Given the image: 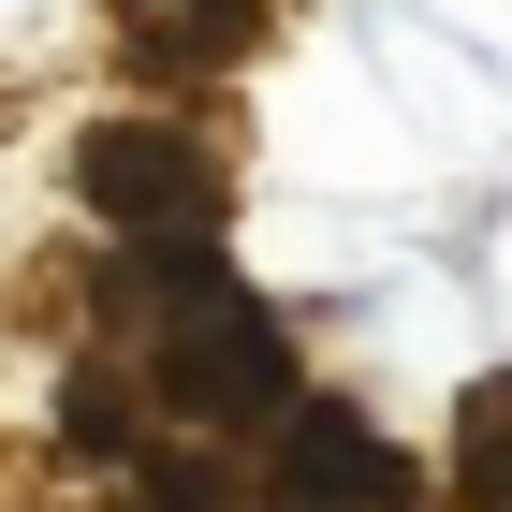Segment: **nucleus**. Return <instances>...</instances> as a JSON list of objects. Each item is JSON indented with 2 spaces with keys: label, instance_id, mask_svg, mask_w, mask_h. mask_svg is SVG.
<instances>
[{
  "label": "nucleus",
  "instance_id": "1",
  "mask_svg": "<svg viewBox=\"0 0 512 512\" xmlns=\"http://www.w3.org/2000/svg\"><path fill=\"white\" fill-rule=\"evenodd\" d=\"M147 410H176V439H264L293 395H308V352H293V322L249 293V278H220L205 308H176L147 337Z\"/></svg>",
  "mask_w": 512,
  "mask_h": 512
},
{
  "label": "nucleus",
  "instance_id": "2",
  "mask_svg": "<svg viewBox=\"0 0 512 512\" xmlns=\"http://www.w3.org/2000/svg\"><path fill=\"white\" fill-rule=\"evenodd\" d=\"M74 205L118 235H220L235 220V161L176 118H88L74 132Z\"/></svg>",
  "mask_w": 512,
  "mask_h": 512
},
{
  "label": "nucleus",
  "instance_id": "3",
  "mask_svg": "<svg viewBox=\"0 0 512 512\" xmlns=\"http://www.w3.org/2000/svg\"><path fill=\"white\" fill-rule=\"evenodd\" d=\"M264 498H293V512H425V469L366 425L352 395L308 381V395L264 425Z\"/></svg>",
  "mask_w": 512,
  "mask_h": 512
},
{
  "label": "nucleus",
  "instance_id": "4",
  "mask_svg": "<svg viewBox=\"0 0 512 512\" xmlns=\"http://www.w3.org/2000/svg\"><path fill=\"white\" fill-rule=\"evenodd\" d=\"M118 15V59L147 88H176V74H235L249 44H264V0H103Z\"/></svg>",
  "mask_w": 512,
  "mask_h": 512
},
{
  "label": "nucleus",
  "instance_id": "5",
  "mask_svg": "<svg viewBox=\"0 0 512 512\" xmlns=\"http://www.w3.org/2000/svg\"><path fill=\"white\" fill-rule=\"evenodd\" d=\"M59 454L118 483L132 454H147V366H118V352H74V366H59Z\"/></svg>",
  "mask_w": 512,
  "mask_h": 512
},
{
  "label": "nucleus",
  "instance_id": "6",
  "mask_svg": "<svg viewBox=\"0 0 512 512\" xmlns=\"http://www.w3.org/2000/svg\"><path fill=\"white\" fill-rule=\"evenodd\" d=\"M264 483L235 469V439H147L118 469V512H249Z\"/></svg>",
  "mask_w": 512,
  "mask_h": 512
},
{
  "label": "nucleus",
  "instance_id": "7",
  "mask_svg": "<svg viewBox=\"0 0 512 512\" xmlns=\"http://www.w3.org/2000/svg\"><path fill=\"white\" fill-rule=\"evenodd\" d=\"M439 498L454 512H512V366H483L454 395V454H439Z\"/></svg>",
  "mask_w": 512,
  "mask_h": 512
},
{
  "label": "nucleus",
  "instance_id": "8",
  "mask_svg": "<svg viewBox=\"0 0 512 512\" xmlns=\"http://www.w3.org/2000/svg\"><path fill=\"white\" fill-rule=\"evenodd\" d=\"M249 512H293V498H249Z\"/></svg>",
  "mask_w": 512,
  "mask_h": 512
}]
</instances>
